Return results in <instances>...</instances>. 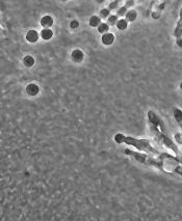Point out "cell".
<instances>
[{"mask_svg":"<svg viewBox=\"0 0 182 221\" xmlns=\"http://www.w3.org/2000/svg\"><path fill=\"white\" fill-rule=\"evenodd\" d=\"M174 36L176 39L182 37V9H181V13H180V18H179V21H178V23H177V26H176V28H175Z\"/></svg>","mask_w":182,"mask_h":221,"instance_id":"9","label":"cell"},{"mask_svg":"<svg viewBox=\"0 0 182 221\" xmlns=\"http://www.w3.org/2000/svg\"><path fill=\"white\" fill-rule=\"evenodd\" d=\"M175 141H177V143L180 144V147H182V134L180 133L175 134Z\"/></svg>","mask_w":182,"mask_h":221,"instance_id":"19","label":"cell"},{"mask_svg":"<svg viewBox=\"0 0 182 221\" xmlns=\"http://www.w3.org/2000/svg\"><path fill=\"white\" fill-rule=\"evenodd\" d=\"M176 44L179 48H182V37H179V39H176Z\"/></svg>","mask_w":182,"mask_h":221,"instance_id":"21","label":"cell"},{"mask_svg":"<svg viewBox=\"0 0 182 221\" xmlns=\"http://www.w3.org/2000/svg\"><path fill=\"white\" fill-rule=\"evenodd\" d=\"M40 36L44 41H49V39H51L53 37V31L51 30V28H43L41 30Z\"/></svg>","mask_w":182,"mask_h":221,"instance_id":"8","label":"cell"},{"mask_svg":"<svg viewBox=\"0 0 182 221\" xmlns=\"http://www.w3.org/2000/svg\"><path fill=\"white\" fill-rule=\"evenodd\" d=\"M110 16V9L109 8H102L100 11V16L99 17L101 19H107Z\"/></svg>","mask_w":182,"mask_h":221,"instance_id":"16","label":"cell"},{"mask_svg":"<svg viewBox=\"0 0 182 221\" xmlns=\"http://www.w3.org/2000/svg\"><path fill=\"white\" fill-rule=\"evenodd\" d=\"M180 89H181V90H182V82H181V83H180Z\"/></svg>","mask_w":182,"mask_h":221,"instance_id":"23","label":"cell"},{"mask_svg":"<svg viewBox=\"0 0 182 221\" xmlns=\"http://www.w3.org/2000/svg\"><path fill=\"white\" fill-rule=\"evenodd\" d=\"M136 18H137V13H136V11H134V9L128 11L125 15V19L128 21V22H134V21L136 20Z\"/></svg>","mask_w":182,"mask_h":221,"instance_id":"12","label":"cell"},{"mask_svg":"<svg viewBox=\"0 0 182 221\" xmlns=\"http://www.w3.org/2000/svg\"><path fill=\"white\" fill-rule=\"evenodd\" d=\"M127 8L128 6L126 5V6H123V8H121L118 11V13H117V16H124L126 15V13H127Z\"/></svg>","mask_w":182,"mask_h":221,"instance_id":"20","label":"cell"},{"mask_svg":"<svg viewBox=\"0 0 182 221\" xmlns=\"http://www.w3.org/2000/svg\"><path fill=\"white\" fill-rule=\"evenodd\" d=\"M71 59L75 63H80L85 59V53L80 49H74L71 52Z\"/></svg>","mask_w":182,"mask_h":221,"instance_id":"3","label":"cell"},{"mask_svg":"<svg viewBox=\"0 0 182 221\" xmlns=\"http://www.w3.org/2000/svg\"><path fill=\"white\" fill-rule=\"evenodd\" d=\"M39 39H40V33L34 29L28 30V31L26 32V34H25V39L30 44L37 43V42L39 41Z\"/></svg>","mask_w":182,"mask_h":221,"instance_id":"5","label":"cell"},{"mask_svg":"<svg viewBox=\"0 0 182 221\" xmlns=\"http://www.w3.org/2000/svg\"><path fill=\"white\" fill-rule=\"evenodd\" d=\"M60 1H68V0H60Z\"/></svg>","mask_w":182,"mask_h":221,"instance_id":"24","label":"cell"},{"mask_svg":"<svg viewBox=\"0 0 182 221\" xmlns=\"http://www.w3.org/2000/svg\"><path fill=\"white\" fill-rule=\"evenodd\" d=\"M173 114H174V118L176 119L177 124L179 125V127L182 130V110L179 109V108H174Z\"/></svg>","mask_w":182,"mask_h":221,"instance_id":"11","label":"cell"},{"mask_svg":"<svg viewBox=\"0 0 182 221\" xmlns=\"http://www.w3.org/2000/svg\"><path fill=\"white\" fill-rule=\"evenodd\" d=\"M116 39V36L113 33L111 32H106V33H103L101 36V42L104 46H111L113 44Z\"/></svg>","mask_w":182,"mask_h":221,"instance_id":"6","label":"cell"},{"mask_svg":"<svg viewBox=\"0 0 182 221\" xmlns=\"http://www.w3.org/2000/svg\"><path fill=\"white\" fill-rule=\"evenodd\" d=\"M88 24H90L91 27L97 28L100 24H101V18L98 17V16H92V17L90 18V21H88Z\"/></svg>","mask_w":182,"mask_h":221,"instance_id":"13","label":"cell"},{"mask_svg":"<svg viewBox=\"0 0 182 221\" xmlns=\"http://www.w3.org/2000/svg\"><path fill=\"white\" fill-rule=\"evenodd\" d=\"M79 21L78 20H72L71 22H70V28L71 29H77V28L79 27Z\"/></svg>","mask_w":182,"mask_h":221,"instance_id":"18","label":"cell"},{"mask_svg":"<svg viewBox=\"0 0 182 221\" xmlns=\"http://www.w3.org/2000/svg\"><path fill=\"white\" fill-rule=\"evenodd\" d=\"M118 16L117 15H110L108 18H107V23L109 24V26H111V25H116L117 22H118Z\"/></svg>","mask_w":182,"mask_h":221,"instance_id":"17","label":"cell"},{"mask_svg":"<svg viewBox=\"0 0 182 221\" xmlns=\"http://www.w3.org/2000/svg\"><path fill=\"white\" fill-rule=\"evenodd\" d=\"M22 62H23V65H24V67L31 68V67H34V63H36V59H34V57L32 55H25L24 57H23Z\"/></svg>","mask_w":182,"mask_h":221,"instance_id":"10","label":"cell"},{"mask_svg":"<svg viewBox=\"0 0 182 221\" xmlns=\"http://www.w3.org/2000/svg\"><path fill=\"white\" fill-rule=\"evenodd\" d=\"M97 29H98V32H99V33H102V34L106 33V32H108V30H109V24L108 23L101 22V24L97 27Z\"/></svg>","mask_w":182,"mask_h":221,"instance_id":"15","label":"cell"},{"mask_svg":"<svg viewBox=\"0 0 182 221\" xmlns=\"http://www.w3.org/2000/svg\"><path fill=\"white\" fill-rule=\"evenodd\" d=\"M113 140L118 144L125 143V144L131 145V147H135V149L147 153L149 155H152V156L159 157L162 153V152H159L155 147H153V144L149 139H139V138H135V137H132V136H126L122 133H118L115 135Z\"/></svg>","mask_w":182,"mask_h":221,"instance_id":"2","label":"cell"},{"mask_svg":"<svg viewBox=\"0 0 182 221\" xmlns=\"http://www.w3.org/2000/svg\"><path fill=\"white\" fill-rule=\"evenodd\" d=\"M116 26L117 28H118L119 30H125V29H127V27H128V21L126 20V19H119L118 20V22H117V24H116Z\"/></svg>","mask_w":182,"mask_h":221,"instance_id":"14","label":"cell"},{"mask_svg":"<svg viewBox=\"0 0 182 221\" xmlns=\"http://www.w3.org/2000/svg\"><path fill=\"white\" fill-rule=\"evenodd\" d=\"M25 91L29 97H37L40 93V86L37 83H29L25 87Z\"/></svg>","mask_w":182,"mask_h":221,"instance_id":"4","label":"cell"},{"mask_svg":"<svg viewBox=\"0 0 182 221\" xmlns=\"http://www.w3.org/2000/svg\"><path fill=\"white\" fill-rule=\"evenodd\" d=\"M98 3H102V2H104V0H96Z\"/></svg>","mask_w":182,"mask_h":221,"instance_id":"22","label":"cell"},{"mask_svg":"<svg viewBox=\"0 0 182 221\" xmlns=\"http://www.w3.org/2000/svg\"><path fill=\"white\" fill-rule=\"evenodd\" d=\"M148 121H149V127L152 134L155 137L156 141L162 147H167V149L171 150L174 152V154L179 158H182V150L176 144L169 136L165 133V127L164 124L161 119L159 118L157 114L154 111L148 112Z\"/></svg>","mask_w":182,"mask_h":221,"instance_id":"1","label":"cell"},{"mask_svg":"<svg viewBox=\"0 0 182 221\" xmlns=\"http://www.w3.org/2000/svg\"><path fill=\"white\" fill-rule=\"evenodd\" d=\"M40 23H41V26L43 28H51V26L53 25V23H54V20H53V18L51 17V16L46 15V16H43V17L41 18Z\"/></svg>","mask_w":182,"mask_h":221,"instance_id":"7","label":"cell"}]
</instances>
